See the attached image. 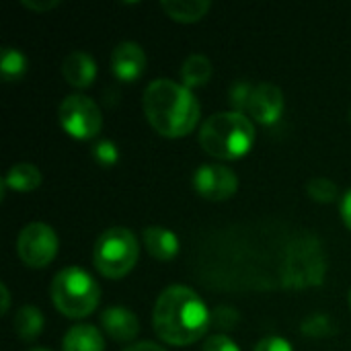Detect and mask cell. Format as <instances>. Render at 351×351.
Wrapping results in <instances>:
<instances>
[{
  "label": "cell",
  "instance_id": "6da1fadb",
  "mask_svg": "<svg viewBox=\"0 0 351 351\" xmlns=\"http://www.w3.org/2000/svg\"><path fill=\"white\" fill-rule=\"evenodd\" d=\"M152 325L154 333L165 343L187 348L208 333L212 313L195 290L177 284L160 292L154 304Z\"/></svg>",
  "mask_w": 351,
  "mask_h": 351
},
{
  "label": "cell",
  "instance_id": "7a4b0ae2",
  "mask_svg": "<svg viewBox=\"0 0 351 351\" xmlns=\"http://www.w3.org/2000/svg\"><path fill=\"white\" fill-rule=\"evenodd\" d=\"M148 123L165 138H181L199 121V101L183 82L156 78L144 88L142 99Z\"/></svg>",
  "mask_w": 351,
  "mask_h": 351
},
{
  "label": "cell",
  "instance_id": "3957f363",
  "mask_svg": "<svg viewBox=\"0 0 351 351\" xmlns=\"http://www.w3.org/2000/svg\"><path fill=\"white\" fill-rule=\"evenodd\" d=\"M199 144L214 158L220 160L241 158L255 144L253 119L232 109L218 111L202 123Z\"/></svg>",
  "mask_w": 351,
  "mask_h": 351
},
{
  "label": "cell",
  "instance_id": "277c9868",
  "mask_svg": "<svg viewBox=\"0 0 351 351\" xmlns=\"http://www.w3.org/2000/svg\"><path fill=\"white\" fill-rule=\"evenodd\" d=\"M53 306L68 319H84L93 315L101 302V288L82 267L60 269L49 286Z\"/></svg>",
  "mask_w": 351,
  "mask_h": 351
},
{
  "label": "cell",
  "instance_id": "5b68a950",
  "mask_svg": "<svg viewBox=\"0 0 351 351\" xmlns=\"http://www.w3.org/2000/svg\"><path fill=\"white\" fill-rule=\"evenodd\" d=\"M325 271H327L325 255L321 243L315 237L302 232L286 247L282 269H280V278L286 288L302 290V288L319 286L325 278Z\"/></svg>",
  "mask_w": 351,
  "mask_h": 351
},
{
  "label": "cell",
  "instance_id": "8992f818",
  "mask_svg": "<svg viewBox=\"0 0 351 351\" xmlns=\"http://www.w3.org/2000/svg\"><path fill=\"white\" fill-rule=\"evenodd\" d=\"M140 257V245L136 234L125 226H113L99 234L95 243L93 263L97 271L109 280L128 276Z\"/></svg>",
  "mask_w": 351,
  "mask_h": 351
},
{
  "label": "cell",
  "instance_id": "52a82bcc",
  "mask_svg": "<svg viewBox=\"0 0 351 351\" xmlns=\"http://www.w3.org/2000/svg\"><path fill=\"white\" fill-rule=\"evenodd\" d=\"M64 132L76 140H93L103 128L99 105L86 95H68L58 109Z\"/></svg>",
  "mask_w": 351,
  "mask_h": 351
},
{
  "label": "cell",
  "instance_id": "ba28073f",
  "mask_svg": "<svg viewBox=\"0 0 351 351\" xmlns=\"http://www.w3.org/2000/svg\"><path fill=\"white\" fill-rule=\"evenodd\" d=\"M19 259L33 269L47 267L58 255V237L49 224L31 222L16 237Z\"/></svg>",
  "mask_w": 351,
  "mask_h": 351
},
{
  "label": "cell",
  "instance_id": "9c48e42d",
  "mask_svg": "<svg viewBox=\"0 0 351 351\" xmlns=\"http://www.w3.org/2000/svg\"><path fill=\"white\" fill-rule=\"evenodd\" d=\"M193 189L208 202H226L239 189V177L224 165H202L193 173Z\"/></svg>",
  "mask_w": 351,
  "mask_h": 351
},
{
  "label": "cell",
  "instance_id": "30bf717a",
  "mask_svg": "<svg viewBox=\"0 0 351 351\" xmlns=\"http://www.w3.org/2000/svg\"><path fill=\"white\" fill-rule=\"evenodd\" d=\"M282 111H284V93L278 84L259 82L253 86V93L247 105V113L251 115V119L263 125H274L282 117Z\"/></svg>",
  "mask_w": 351,
  "mask_h": 351
},
{
  "label": "cell",
  "instance_id": "8fae6325",
  "mask_svg": "<svg viewBox=\"0 0 351 351\" xmlns=\"http://www.w3.org/2000/svg\"><path fill=\"white\" fill-rule=\"evenodd\" d=\"M146 70V51L136 41H121L111 51V72L121 82L138 80Z\"/></svg>",
  "mask_w": 351,
  "mask_h": 351
},
{
  "label": "cell",
  "instance_id": "7c38bea8",
  "mask_svg": "<svg viewBox=\"0 0 351 351\" xmlns=\"http://www.w3.org/2000/svg\"><path fill=\"white\" fill-rule=\"evenodd\" d=\"M101 327L111 339H115L119 343H128L140 333L138 317L125 306H109V308H105L101 313Z\"/></svg>",
  "mask_w": 351,
  "mask_h": 351
},
{
  "label": "cell",
  "instance_id": "4fadbf2b",
  "mask_svg": "<svg viewBox=\"0 0 351 351\" xmlns=\"http://www.w3.org/2000/svg\"><path fill=\"white\" fill-rule=\"evenodd\" d=\"M62 74H64L66 82L72 84L74 88H86L97 78V64H95L90 53H86L82 49H76V51H70L64 58Z\"/></svg>",
  "mask_w": 351,
  "mask_h": 351
},
{
  "label": "cell",
  "instance_id": "5bb4252c",
  "mask_svg": "<svg viewBox=\"0 0 351 351\" xmlns=\"http://www.w3.org/2000/svg\"><path fill=\"white\" fill-rule=\"evenodd\" d=\"M142 243L146 251L158 261H171L179 253L177 234L165 226H146L142 232Z\"/></svg>",
  "mask_w": 351,
  "mask_h": 351
},
{
  "label": "cell",
  "instance_id": "9a60e30c",
  "mask_svg": "<svg viewBox=\"0 0 351 351\" xmlns=\"http://www.w3.org/2000/svg\"><path fill=\"white\" fill-rule=\"evenodd\" d=\"M64 351H105V339L93 325H74L62 341Z\"/></svg>",
  "mask_w": 351,
  "mask_h": 351
},
{
  "label": "cell",
  "instance_id": "2e32d148",
  "mask_svg": "<svg viewBox=\"0 0 351 351\" xmlns=\"http://www.w3.org/2000/svg\"><path fill=\"white\" fill-rule=\"evenodd\" d=\"M208 0H162L160 8L177 23H195L210 10Z\"/></svg>",
  "mask_w": 351,
  "mask_h": 351
},
{
  "label": "cell",
  "instance_id": "e0dca14e",
  "mask_svg": "<svg viewBox=\"0 0 351 351\" xmlns=\"http://www.w3.org/2000/svg\"><path fill=\"white\" fill-rule=\"evenodd\" d=\"M2 185L10 187L14 191H23V193L33 191V189H37L41 185V171L31 162H16L6 173Z\"/></svg>",
  "mask_w": 351,
  "mask_h": 351
},
{
  "label": "cell",
  "instance_id": "ac0fdd59",
  "mask_svg": "<svg viewBox=\"0 0 351 351\" xmlns=\"http://www.w3.org/2000/svg\"><path fill=\"white\" fill-rule=\"evenodd\" d=\"M43 315L37 306H21L12 319V327L14 333L23 339V341H33L41 335L43 331Z\"/></svg>",
  "mask_w": 351,
  "mask_h": 351
},
{
  "label": "cell",
  "instance_id": "d6986e66",
  "mask_svg": "<svg viewBox=\"0 0 351 351\" xmlns=\"http://www.w3.org/2000/svg\"><path fill=\"white\" fill-rule=\"evenodd\" d=\"M212 62L204 53H191L181 66V80L187 88L204 86L212 78Z\"/></svg>",
  "mask_w": 351,
  "mask_h": 351
},
{
  "label": "cell",
  "instance_id": "ffe728a7",
  "mask_svg": "<svg viewBox=\"0 0 351 351\" xmlns=\"http://www.w3.org/2000/svg\"><path fill=\"white\" fill-rule=\"evenodd\" d=\"M27 70V58L16 47H4L0 56V72L4 80H19Z\"/></svg>",
  "mask_w": 351,
  "mask_h": 351
},
{
  "label": "cell",
  "instance_id": "44dd1931",
  "mask_svg": "<svg viewBox=\"0 0 351 351\" xmlns=\"http://www.w3.org/2000/svg\"><path fill=\"white\" fill-rule=\"evenodd\" d=\"M306 193L313 202L319 204H333L339 197V187L335 185V181L327 179V177H315L308 181L306 185Z\"/></svg>",
  "mask_w": 351,
  "mask_h": 351
},
{
  "label": "cell",
  "instance_id": "7402d4cb",
  "mask_svg": "<svg viewBox=\"0 0 351 351\" xmlns=\"http://www.w3.org/2000/svg\"><path fill=\"white\" fill-rule=\"evenodd\" d=\"M302 333L306 337H315V339H325L335 335V325L327 315H311L304 323H302Z\"/></svg>",
  "mask_w": 351,
  "mask_h": 351
},
{
  "label": "cell",
  "instance_id": "603a6c76",
  "mask_svg": "<svg viewBox=\"0 0 351 351\" xmlns=\"http://www.w3.org/2000/svg\"><path fill=\"white\" fill-rule=\"evenodd\" d=\"M253 86H255V84H251L249 80H237V82L230 86V90H228V103L232 105V111L247 113V105H249Z\"/></svg>",
  "mask_w": 351,
  "mask_h": 351
},
{
  "label": "cell",
  "instance_id": "cb8c5ba5",
  "mask_svg": "<svg viewBox=\"0 0 351 351\" xmlns=\"http://www.w3.org/2000/svg\"><path fill=\"white\" fill-rule=\"evenodd\" d=\"M93 158L101 165V167H113L119 160V150L117 144L111 140H99L93 146Z\"/></svg>",
  "mask_w": 351,
  "mask_h": 351
},
{
  "label": "cell",
  "instance_id": "d4e9b609",
  "mask_svg": "<svg viewBox=\"0 0 351 351\" xmlns=\"http://www.w3.org/2000/svg\"><path fill=\"white\" fill-rule=\"evenodd\" d=\"M239 323V313L230 306H216L214 313H212V325L226 331V329H232L234 325Z\"/></svg>",
  "mask_w": 351,
  "mask_h": 351
},
{
  "label": "cell",
  "instance_id": "484cf974",
  "mask_svg": "<svg viewBox=\"0 0 351 351\" xmlns=\"http://www.w3.org/2000/svg\"><path fill=\"white\" fill-rule=\"evenodd\" d=\"M202 351H241L239 346L224 333H216L212 337H208V341L204 343Z\"/></svg>",
  "mask_w": 351,
  "mask_h": 351
},
{
  "label": "cell",
  "instance_id": "4316f807",
  "mask_svg": "<svg viewBox=\"0 0 351 351\" xmlns=\"http://www.w3.org/2000/svg\"><path fill=\"white\" fill-rule=\"evenodd\" d=\"M255 351H294V348L290 346L288 339L278 337V335H269L255 346Z\"/></svg>",
  "mask_w": 351,
  "mask_h": 351
},
{
  "label": "cell",
  "instance_id": "83f0119b",
  "mask_svg": "<svg viewBox=\"0 0 351 351\" xmlns=\"http://www.w3.org/2000/svg\"><path fill=\"white\" fill-rule=\"evenodd\" d=\"M21 4L33 12H47L56 6H60V0H21Z\"/></svg>",
  "mask_w": 351,
  "mask_h": 351
},
{
  "label": "cell",
  "instance_id": "f1b7e54d",
  "mask_svg": "<svg viewBox=\"0 0 351 351\" xmlns=\"http://www.w3.org/2000/svg\"><path fill=\"white\" fill-rule=\"evenodd\" d=\"M339 212H341L343 224L351 230V189H348L346 195L341 197V202H339Z\"/></svg>",
  "mask_w": 351,
  "mask_h": 351
},
{
  "label": "cell",
  "instance_id": "f546056e",
  "mask_svg": "<svg viewBox=\"0 0 351 351\" xmlns=\"http://www.w3.org/2000/svg\"><path fill=\"white\" fill-rule=\"evenodd\" d=\"M123 351H167L162 346L154 343V341H138V343H132L128 346Z\"/></svg>",
  "mask_w": 351,
  "mask_h": 351
},
{
  "label": "cell",
  "instance_id": "4dcf8cb0",
  "mask_svg": "<svg viewBox=\"0 0 351 351\" xmlns=\"http://www.w3.org/2000/svg\"><path fill=\"white\" fill-rule=\"evenodd\" d=\"M0 298H2V306H0V315H6L8 308H10V292L6 288V284L2 282L0 284Z\"/></svg>",
  "mask_w": 351,
  "mask_h": 351
},
{
  "label": "cell",
  "instance_id": "1f68e13d",
  "mask_svg": "<svg viewBox=\"0 0 351 351\" xmlns=\"http://www.w3.org/2000/svg\"><path fill=\"white\" fill-rule=\"evenodd\" d=\"M31 351H51V350H45V348H35V350Z\"/></svg>",
  "mask_w": 351,
  "mask_h": 351
},
{
  "label": "cell",
  "instance_id": "d6a6232c",
  "mask_svg": "<svg viewBox=\"0 0 351 351\" xmlns=\"http://www.w3.org/2000/svg\"><path fill=\"white\" fill-rule=\"evenodd\" d=\"M350 306H351V292H350Z\"/></svg>",
  "mask_w": 351,
  "mask_h": 351
}]
</instances>
